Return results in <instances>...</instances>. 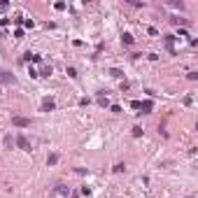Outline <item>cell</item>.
<instances>
[{
    "instance_id": "obj_1",
    "label": "cell",
    "mask_w": 198,
    "mask_h": 198,
    "mask_svg": "<svg viewBox=\"0 0 198 198\" xmlns=\"http://www.w3.org/2000/svg\"><path fill=\"white\" fill-rule=\"evenodd\" d=\"M12 126H19V128H28V126H31V119H26V117H12Z\"/></svg>"
},
{
    "instance_id": "obj_2",
    "label": "cell",
    "mask_w": 198,
    "mask_h": 198,
    "mask_svg": "<svg viewBox=\"0 0 198 198\" xmlns=\"http://www.w3.org/2000/svg\"><path fill=\"white\" fill-rule=\"evenodd\" d=\"M16 145L24 149V152H31V145H28V140H26V135H19L16 137Z\"/></svg>"
},
{
    "instance_id": "obj_3",
    "label": "cell",
    "mask_w": 198,
    "mask_h": 198,
    "mask_svg": "<svg viewBox=\"0 0 198 198\" xmlns=\"http://www.w3.org/2000/svg\"><path fill=\"white\" fill-rule=\"evenodd\" d=\"M54 107H56L54 98H44V103H42V110H44V112H49V110H54Z\"/></svg>"
},
{
    "instance_id": "obj_4",
    "label": "cell",
    "mask_w": 198,
    "mask_h": 198,
    "mask_svg": "<svg viewBox=\"0 0 198 198\" xmlns=\"http://www.w3.org/2000/svg\"><path fill=\"white\" fill-rule=\"evenodd\" d=\"M140 110H142V114H149V112H152V100H145V103H140Z\"/></svg>"
},
{
    "instance_id": "obj_5",
    "label": "cell",
    "mask_w": 198,
    "mask_h": 198,
    "mask_svg": "<svg viewBox=\"0 0 198 198\" xmlns=\"http://www.w3.org/2000/svg\"><path fill=\"white\" fill-rule=\"evenodd\" d=\"M26 61H33V63H40L42 58H40L37 54H26Z\"/></svg>"
},
{
    "instance_id": "obj_6",
    "label": "cell",
    "mask_w": 198,
    "mask_h": 198,
    "mask_svg": "<svg viewBox=\"0 0 198 198\" xmlns=\"http://www.w3.org/2000/svg\"><path fill=\"white\" fill-rule=\"evenodd\" d=\"M121 40H124V44H133V35H131V33H124Z\"/></svg>"
},
{
    "instance_id": "obj_7",
    "label": "cell",
    "mask_w": 198,
    "mask_h": 198,
    "mask_svg": "<svg viewBox=\"0 0 198 198\" xmlns=\"http://www.w3.org/2000/svg\"><path fill=\"white\" fill-rule=\"evenodd\" d=\"M56 161H58V154H49V159H47V163H49V165H54Z\"/></svg>"
},
{
    "instance_id": "obj_8",
    "label": "cell",
    "mask_w": 198,
    "mask_h": 198,
    "mask_svg": "<svg viewBox=\"0 0 198 198\" xmlns=\"http://www.w3.org/2000/svg\"><path fill=\"white\" fill-rule=\"evenodd\" d=\"M49 75H51V66H44V68H42V75H40V77H49Z\"/></svg>"
},
{
    "instance_id": "obj_9",
    "label": "cell",
    "mask_w": 198,
    "mask_h": 198,
    "mask_svg": "<svg viewBox=\"0 0 198 198\" xmlns=\"http://www.w3.org/2000/svg\"><path fill=\"white\" fill-rule=\"evenodd\" d=\"M140 135H142V128H140V126H135V128H133V137H140Z\"/></svg>"
},
{
    "instance_id": "obj_10",
    "label": "cell",
    "mask_w": 198,
    "mask_h": 198,
    "mask_svg": "<svg viewBox=\"0 0 198 198\" xmlns=\"http://www.w3.org/2000/svg\"><path fill=\"white\" fill-rule=\"evenodd\" d=\"M68 77H77V70L75 68H68Z\"/></svg>"
},
{
    "instance_id": "obj_11",
    "label": "cell",
    "mask_w": 198,
    "mask_h": 198,
    "mask_svg": "<svg viewBox=\"0 0 198 198\" xmlns=\"http://www.w3.org/2000/svg\"><path fill=\"white\" fill-rule=\"evenodd\" d=\"M5 147H12V135H5Z\"/></svg>"
}]
</instances>
